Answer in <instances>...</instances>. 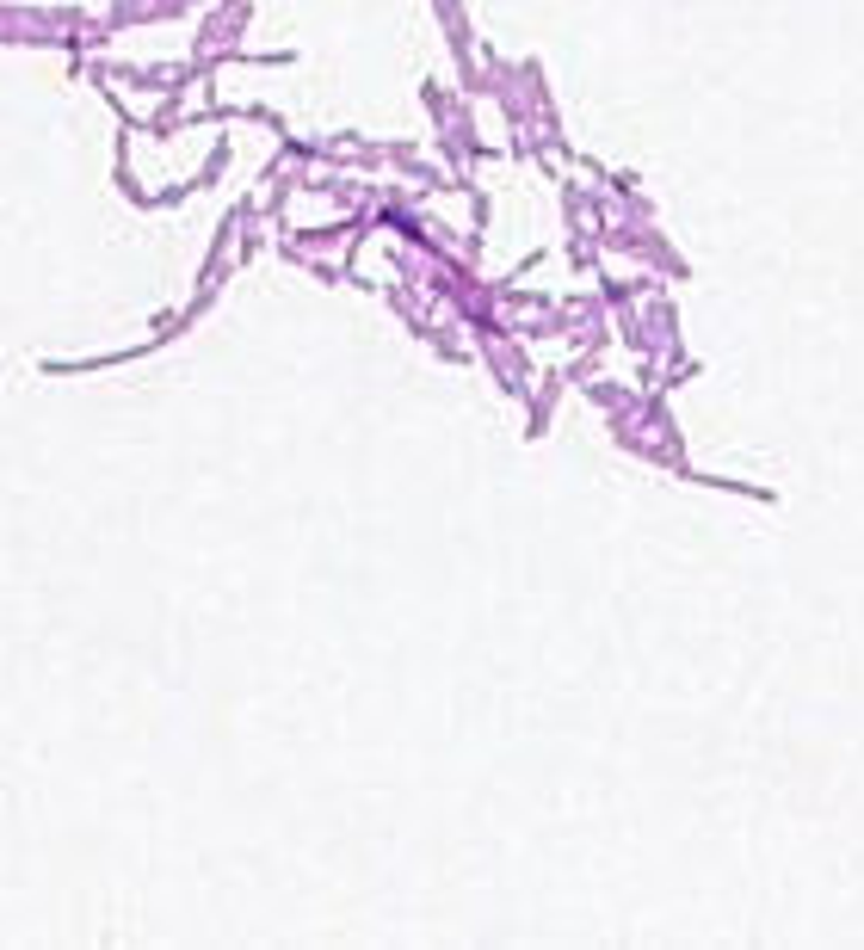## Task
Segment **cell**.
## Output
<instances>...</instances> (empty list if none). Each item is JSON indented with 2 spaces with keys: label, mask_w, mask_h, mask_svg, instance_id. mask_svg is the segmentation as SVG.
Returning <instances> with one entry per match:
<instances>
[]
</instances>
